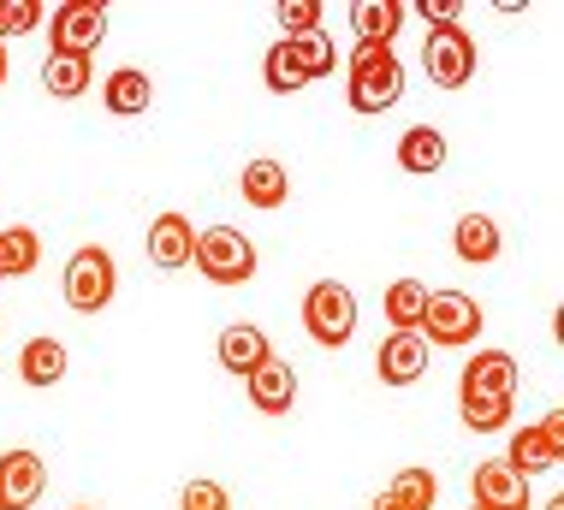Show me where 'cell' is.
<instances>
[{"mask_svg":"<svg viewBox=\"0 0 564 510\" xmlns=\"http://www.w3.org/2000/svg\"><path fill=\"white\" fill-rule=\"evenodd\" d=\"M399 96H404L399 54H392L387 42H357V54H350V96H345L350 113L375 119V113H387Z\"/></svg>","mask_w":564,"mask_h":510,"instance_id":"cell-1","label":"cell"},{"mask_svg":"<svg viewBox=\"0 0 564 510\" xmlns=\"http://www.w3.org/2000/svg\"><path fill=\"white\" fill-rule=\"evenodd\" d=\"M196 273H203L208 285H250L256 280V243L243 238L238 226H208V231H196Z\"/></svg>","mask_w":564,"mask_h":510,"instance_id":"cell-2","label":"cell"},{"mask_svg":"<svg viewBox=\"0 0 564 510\" xmlns=\"http://www.w3.org/2000/svg\"><path fill=\"white\" fill-rule=\"evenodd\" d=\"M303 333L327 350H345L357 338V291L339 280H315L303 291Z\"/></svg>","mask_w":564,"mask_h":510,"instance_id":"cell-3","label":"cell"},{"mask_svg":"<svg viewBox=\"0 0 564 510\" xmlns=\"http://www.w3.org/2000/svg\"><path fill=\"white\" fill-rule=\"evenodd\" d=\"M59 291H66V308H72V315H101V308L113 303V291H119L113 256L101 250V243H84V250H72Z\"/></svg>","mask_w":564,"mask_h":510,"instance_id":"cell-4","label":"cell"},{"mask_svg":"<svg viewBox=\"0 0 564 510\" xmlns=\"http://www.w3.org/2000/svg\"><path fill=\"white\" fill-rule=\"evenodd\" d=\"M422 72H429L434 89H464L476 77V42H469L464 24H446V30H429L422 42Z\"/></svg>","mask_w":564,"mask_h":510,"instance_id":"cell-5","label":"cell"},{"mask_svg":"<svg viewBox=\"0 0 564 510\" xmlns=\"http://www.w3.org/2000/svg\"><path fill=\"white\" fill-rule=\"evenodd\" d=\"M422 338L434 345H469L481 338V303L469 291H429V315H422Z\"/></svg>","mask_w":564,"mask_h":510,"instance_id":"cell-6","label":"cell"},{"mask_svg":"<svg viewBox=\"0 0 564 510\" xmlns=\"http://www.w3.org/2000/svg\"><path fill=\"white\" fill-rule=\"evenodd\" d=\"M101 36H108V7H96V0H66V7H54L48 54H96Z\"/></svg>","mask_w":564,"mask_h":510,"instance_id":"cell-7","label":"cell"},{"mask_svg":"<svg viewBox=\"0 0 564 510\" xmlns=\"http://www.w3.org/2000/svg\"><path fill=\"white\" fill-rule=\"evenodd\" d=\"M558 457H564V415L553 410V415H541L535 427H523V434H511V452H506V463L517 475H546V469H558Z\"/></svg>","mask_w":564,"mask_h":510,"instance_id":"cell-8","label":"cell"},{"mask_svg":"<svg viewBox=\"0 0 564 510\" xmlns=\"http://www.w3.org/2000/svg\"><path fill=\"white\" fill-rule=\"evenodd\" d=\"M48 492V463L36 452H0V510H36Z\"/></svg>","mask_w":564,"mask_h":510,"instance_id":"cell-9","label":"cell"},{"mask_svg":"<svg viewBox=\"0 0 564 510\" xmlns=\"http://www.w3.org/2000/svg\"><path fill=\"white\" fill-rule=\"evenodd\" d=\"M149 261H155L161 273H178V268H191V250H196V226L185 220L178 208H166V214H155L149 220Z\"/></svg>","mask_w":564,"mask_h":510,"instance_id":"cell-10","label":"cell"},{"mask_svg":"<svg viewBox=\"0 0 564 510\" xmlns=\"http://www.w3.org/2000/svg\"><path fill=\"white\" fill-rule=\"evenodd\" d=\"M469 492H476V510H529V481L506 457L481 463V469L469 475Z\"/></svg>","mask_w":564,"mask_h":510,"instance_id":"cell-11","label":"cell"},{"mask_svg":"<svg viewBox=\"0 0 564 510\" xmlns=\"http://www.w3.org/2000/svg\"><path fill=\"white\" fill-rule=\"evenodd\" d=\"M380 380L387 386H416L422 375H429V338L422 333H392V338H380Z\"/></svg>","mask_w":564,"mask_h":510,"instance_id":"cell-12","label":"cell"},{"mask_svg":"<svg viewBox=\"0 0 564 510\" xmlns=\"http://www.w3.org/2000/svg\"><path fill=\"white\" fill-rule=\"evenodd\" d=\"M243 392H250V404L262 410V415H285V410L297 404V368L280 362V357H268L250 380H243Z\"/></svg>","mask_w":564,"mask_h":510,"instance_id":"cell-13","label":"cell"},{"mask_svg":"<svg viewBox=\"0 0 564 510\" xmlns=\"http://www.w3.org/2000/svg\"><path fill=\"white\" fill-rule=\"evenodd\" d=\"M268 357H273L268 333H262V327H250V321H232V327L220 333V368H226V375L250 380V375H256V368H262Z\"/></svg>","mask_w":564,"mask_h":510,"instance_id":"cell-14","label":"cell"},{"mask_svg":"<svg viewBox=\"0 0 564 510\" xmlns=\"http://www.w3.org/2000/svg\"><path fill=\"white\" fill-rule=\"evenodd\" d=\"M452 250H457V261H469V268H487V261H499V250H506V238H499V220H494V214H464V220L452 226Z\"/></svg>","mask_w":564,"mask_h":510,"instance_id":"cell-15","label":"cell"},{"mask_svg":"<svg viewBox=\"0 0 564 510\" xmlns=\"http://www.w3.org/2000/svg\"><path fill=\"white\" fill-rule=\"evenodd\" d=\"M238 191H243V203H250V208H280L285 196H292V173H285L280 161H268V154H256V161H243Z\"/></svg>","mask_w":564,"mask_h":510,"instance_id":"cell-16","label":"cell"},{"mask_svg":"<svg viewBox=\"0 0 564 510\" xmlns=\"http://www.w3.org/2000/svg\"><path fill=\"white\" fill-rule=\"evenodd\" d=\"M457 392H499V398H517V357L511 350H481V357L464 362V386Z\"/></svg>","mask_w":564,"mask_h":510,"instance_id":"cell-17","label":"cell"},{"mask_svg":"<svg viewBox=\"0 0 564 510\" xmlns=\"http://www.w3.org/2000/svg\"><path fill=\"white\" fill-rule=\"evenodd\" d=\"M149 101H155V84H149V72H137V66H119V72H108V84H101V107L119 113V119L149 113Z\"/></svg>","mask_w":564,"mask_h":510,"instance_id":"cell-18","label":"cell"},{"mask_svg":"<svg viewBox=\"0 0 564 510\" xmlns=\"http://www.w3.org/2000/svg\"><path fill=\"white\" fill-rule=\"evenodd\" d=\"M42 84H48L54 101H78L96 84V59L89 54H48L42 59Z\"/></svg>","mask_w":564,"mask_h":510,"instance_id":"cell-19","label":"cell"},{"mask_svg":"<svg viewBox=\"0 0 564 510\" xmlns=\"http://www.w3.org/2000/svg\"><path fill=\"white\" fill-rule=\"evenodd\" d=\"M404 19H410L404 0H362V7H350V30H357V42H387V48H392V36L404 30Z\"/></svg>","mask_w":564,"mask_h":510,"instance_id":"cell-20","label":"cell"},{"mask_svg":"<svg viewBox=\"0 0 564 510\" xmlns=\"http://www.w3.org/2000/svg\"><path fill=\"white\" fill-rule=\"evenodd\" d=\"M380 308H387L392 333H422V315H429V285L422 280H392L380 291Z\"/></svg>","mask_w":564,"mask_h":510,"instance_id":"cell-21","label":"cell"},{"mask_svg":"<svg viewBox=\"0 0 564 510\" xmlns=\"http://www.w3.org/2000/svg\"><path fill=\"white\" fill-rule=\"evenodd\" d=\"M399 166H404L410 178L440 173V166H446V137H440L434 126H410V131L399 137Z\"/></svg>","mask_w":564,"mask_h":510,"instance_id":"cell-22","label":"cell"},{"mask_svg":"<svg viewBox=\"0 0 564 510\" xmlns=\"http://www.w3.org/2000/svg\"><path fill=\"white\" fill-rule=\"evenodd\" d=\"M457 422H464L469 434H499V427H511V398H499V392H457Z\"/></svg>","mask_w":564,"mask_h":510,"instance_id":"cell-23","label":"cell"},{"mask_svg":"<svg viewBox=\"0 0 564 510\" xmlns=\"http://www.w3.org/2000/svg\"><path fill=\"white\" fill-rule=\"evenodd\" d=\"M59 375H66V345H59V338H30L19 350V380L24 386H59Z\"/></svg>","mask_w":564,"mask_h":510,"instance_id":"cell-24","label":"cell"},{"mask_svg":"<svg viewBox=\"0 0 564 510\" xmlns=\"http://www.w3.org/2000/svg\"><path fill=\"white\" fill-rule=\"evenodd\" d=\"M42 261V238L30 226H0V280H24Z\"/></svg>","mask_w":564,"mask_h":510,"instance_id":"cell-25","label":"cell"},{"mask_svg":"<svg viewBox=\"0 0 564 510\" xmlns=\"http://www.w3.org/2000/svg\"><path fill=\"white\" fill-rule=\"evenodd\" d=\"M285 48H292L297 72L310 77V84H315V77H333V72H339V48L327 42V30H310V36H292Z\"/></svg>","mask_w":564,"mask_h":510,"instance_id":"cell-26","label":"cell"},{"mask_svg":"<svg viewBox=\"0 0 564 510\" xmlns=\"http://www.w3.org/2000/svg\"><path fill=\"white\" fill-rule=\"evenodd\" d=\"M387 492H392V499H399L404 510H434V504H440V481H434V469H416V463L392 475Z\"/></svg>","mask_w":564,"mask_h":510,"instance_id":"cell-27","label":"cell"},{"mask_svg":"<svg viewBox=\"0 0 564 510\" xmlns=\"http://www.w3.org/2000/svg\"><path fill=\"white\" fill-rule=\"evenodd\" d=\"M262 77H268V89H273V96H297V89L310 84V77L297 72L292 48H285V36H280V42H273V48H268V59H262Z\"/></svg>","mask_w":564,"mask_h":510,"instance_id":"cell-28","label":"cell"},{"mask_svg":"<svg viewBox=\"0 0 564 510\" xmlns=\"http://www.w3.org/2000/svg\"><path fill=\"white\" fill-rule=\"evenodd\" d=\"M273 19H280L285 42L310 36V30H322V0H280V7H273Z\"/></svg>","mask_w":564,"mask_h":510,"instance_id":"cell-29","label":"cell"},{"mask_svg":"<svg viewBox=\"0 0 564 510\" xmlns=\"http://www.w3.org/2000/svg\"><path fill=\"white\" fill-rule=\"evenodd\" d=\"M178 510H232V492H226L220 481H185Z\"/></svg>","mask_w":564,"mask_h":510,"instance_id":"cell-30","label":"cell"},{"mask_svg":"<svg viewBox=\"0 0 564 510\" xmlns=\"http://www.w3.org/2000/svg\"><path fill=\"white\" fill-rule=\"evenodd\" d=\"M42 24V0H7V36H30Z\"/></svg>","mask_w":564,"mask_h":510,"instance_id":"cell-31","label":"cell"},{"mask_svg":"<svg viewBox=\"0 0 564 510\" xmlns=\"http://www.w3.org/2000/svg\"><path fill=\"white\" fill-rule=\"evenodd\" d=\"M416 12L429 19V30H446L464 19V0H416Z\"/></svg>","mask_w":564,"mask_h":510,"instance_id":"cell-32","label":"cell"},{"mask_svg":"<svg viewBox=\"0 0 564 510\" xmlns=\"http://www.w3.org/2000/svg\"><path fill=\"white\" fill-rule=\"evenodd\" d=\"M369 510H404V504L392 499V492H375V504H369Z\"/></svg>","mask_w":564,"mask_h":510,"instance_id":"cell-33","label":"cell"},{"mask_svg":"<svg viewBox=\"0 0 564 510\" xmlns=\"http://www.w3.org/2000/svg\"><path fill=\"white\" fill-rule=\"evenodd\" d=\"M0 89H7V42H0Z\"/></svg>","mask_w":564,"mask_h":510,"instance_id":"cell-34","label":"cell"},{"mask_svg":"<svg viewBox=\"0 0 564 510\" xmlns=\"http://www.w3.org/2000/svg\"><path fill=\"white\" fill-rule=\"evenodd\" d=\"M0 42H7V0H0Z\"/></svg>","mask_w":564,"mask_h":510,"instance_id":"cell-35","label":"cell"},{"mask_svg":"<svg viewBox=\"0 0 564 510\" xmlns=\"http://www.w3.org/2000/svg\"><path fill=\"white\" fill-rule=\"evenodd\" d=\"M546 510H564V499H553V504H546Z\"/></svg>","mask_w":564,"mask_h":510,"instance_id":"cell-36","label":"cell"},{"mask_svg":"<svg viewBox=\"0 0 564 510\" xmlns=\"http://www.w3.org/2000/svg\"><path fill=\"white\" fill-rule=\"evenodd\" d=\"M72 510H89V504H72Z\"/></svg>","mask_w":564,"mask_h":510,"instance_id":"cell-37","label":"cell"},{"mask_svg":"<svg viewBox=\"0 0 564 510\" xmlns=\"http://www.w3.org/2000/svg\"><path fill=\"white\" fill-rule=\"evenodd\" d=\"M469 510H476V504H469Z\"/></svg>","mask_w":564,"mask_h":510,"instance_id":"cell-38","label":"cell"}]
</instances>
